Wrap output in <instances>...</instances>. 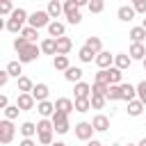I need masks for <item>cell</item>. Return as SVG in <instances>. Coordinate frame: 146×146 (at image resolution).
Listing matches in <instances>:
<instances>
[{
  "instance_id": "cell-26",
  "label": "cell",
  "mask_w": 146,
  "mask_h": 146,
  "mask_svg": "<svg viewBox=\"0 0 146 146\" xmlns=\"http://www.w3.org/2000/svg\"><path fill=\"white\" fill-rule=\"evenodd\" d=\"M78 57H80V62H82V64H91V62L96 59V52H94L91 48L82 46V48H80V52H78Z\"/></svg>"
},
{
  "instance_id": "cell-15",
  "label": "cell",
  "mask_w": 146,
  "mask_h": 146,
  "mask_svg": "<svg viewBox=\"0 0 146 146\" xmlns=\"http://www.w3.org/2000/svg\"><path fill=\"white\" fill-rule=\"evenodd\" d=\"M73 94H75V98H91V84H87V82H75V87H73Z\"/></svg>"
},
{
  "instance_id": "cell-9",
  "label": "cell",
  "mask_w": 146,
  "mask_h": 146,
  "mask_svg": "<svg viewBox=\"0 0 146 146\" xmlns=\"http://www.w3.org/2000/svg\"><path fill=\"white\" fill-rule=\"evenodd\" d=\"M16 105H18L23 112H30V110L36 107V100H34V96H32L30 91H21V94L16 96Z\"/></svg>"
},
{
  "instance_id": "cell-42",
  "label": "cell",
  "mask_w": 146,
  "mask_h": 146,
  "mask_svg": "<svg viewBox=\"0 0 146 146\" xmlns=\"http://www.w3.org/2000/svg\"><path fill=\"white\" fill-rule=\"evenodd\" d=\"M137 98L146 105V80H141V82L137 84Z\"/></svg>"
},
{
  "instance_id": "cell-7",
  "label": "cell",
  "mask_w": 146,
  "mask_h": 146,
  "mask_svg": "<svg viewBox=\"0 0 146 146\" xmlns=\"http://www.w3.org/2000/svg\"><path fill=\"white\" fill-rule=\"evenodd\" d=\"M14 135H16V128H14L11 119H2V121H0V141H2L5 146L11 144V141H14Z\"/></svg>"
},
{
  "instance_id": "cell-37",
  "label": "cell",
  "mask_w": 146,
  "mask_h": 146,
  "mask_svg": "<svg viewBox=\"0 0 146 146\" xmlns=\"http://www.w3.org/2000/svg\"><path fill=\"white\" fill-rule=\"evenodd\" d=\"M121 80H123V71L116 68V66H110V82L112 84H121Z\"/></svg>"
},
{
  "instance_id": "cell-43",
  "label": "cell",
  "mask_w": 146,
  "mask_h": 146,
  "mask_svg": "<svg viewBox=\"0 0 146 146\" xmlns=\"http://www.w3.org/2000/svg\"><path fill=\"white\" fill-rule=\"evenodd\" d=\"M130 5L135 7L137 14H144L146 16V0H130Z\"/></svg>"
},
{
  "instance_id": "cell-4",
  "label": "cell",
  "mask_w": 146,
  "mask_h": 146,
  "mask_svg": "<svg viewBox=\"0 0 146 146\" xmlns=\"http://www.w3.org/2000/svg\"><path fill=\"white\" fill-rule=\"evenodd\" d=\"M27 25H32V27H36V30H41V27H48V25H50V14H48L46 9H36L34 14H30V18H27Z\"/></svg>"
},
{
  "instance_id": "cell-44",
  "label": "cell",
  "mask_w": 146,
  "mask_h": 146,
  "mask_svg": "<svg viewBox=\"0 0 146 146\" xmlns=\"http://www.w3.org/2000/svg\"><path fill=\"white\" fill-rule=\"evenodd\" d=\"M27 43H32V41H27V39H25L23 34H21L18 39H14V50H16V52H18V50H23V48H25Z\"/></svg>"
},
{
  "instance_id": "cell-23",
  "label": "cell",
  "mask_w": 146,
  "mask_h": 146,
  "mask_svg": "<svg viewBox=\"0 0 146 146\" xmlns=\"http://www.w3.org/2000/svg\"><path fill=\"white\" fill-rule=\"evenodd\" d=\"M121 96H123L125 103L135 100V98H137V87H132V84H128V82H121Z\"/></svg>"
},
{
  "instance_id": "cell-31",
  "label": "cell",
  "mask_w": 146,
  "mask_h": 146,
  "mask_svg": "<svg viewBox=\"0 0 146 146\" xmlns=\"http://www.w3.org/2000/svg\"><path fill=\"white\" fill-rule=\"evenodd\" d=\"M73 103H75V112H80V114L91 110V98H75Z\"/></svg>"
},
{
  "instance_id": "cell-50",
  "label": "cell",
  "mask_w": 146,
  "mask_h": 146,
  "mask_svg": "<svg viewBox=\"0 0 146 146\" xmlns=\"http://www.w3.org/2000/svg\"><path fill=\"white\" fill-rule=\"evenodd\" d=\"M73 2H75L78 7H87V5H89V0H73Z\"/></svg>"
},
{
  "instance_id": "cell-56",
  "label": "cell",
  "mask_w": 146,
  "mask_h": 146,
  "mask_svg": "<svg viewBox=\"0 0 146 146\" xmlns=\"http://www.w3.org/2000/svg\"><path fill=\"white\" fill-rule=\"evenodd\" d=\"M2 146H5V144H2Z\"/></svg>"
},
{
  "instance_id": "cell-30",
  "label": "cell",
  "mask_w": 146,
  "mask_h": 146,
  "mask_svg": "<svg viewBox=\"0 0 146 146\" xmlns=\"http://www.w3.org/2000/svg\"><path fill=\"white\" fill-rule=\"evenodd\" d=\"M105 103H107L105 94H91V110H103Z\"/></svg>"
},
{
  "instance_id": "cell-32",
  "label": "cell",
  "mask_w": 146,
  "mask_h": 146,
  "mask_svg": "<svg viewBox=\"0 0 146 146\" xmlns=\"http://www.w3.org/2000/svg\"><path fill=\"white\" fill-rule=\"evenodd\" d=\"M84 46H87V48H91V50H94L96 55H98V52L103 50V41H100L98 36H87V41H84Z\"/></svg>"
},
{
  "instance_id": "cell-54",
  "label": "cell",
  "mask_w": 146,
  "mask_h": 146,
  "mask_svg": "<svg viewBox=\"0 0 146 146\" xmlns=\"http://www.w3.org/2000/svg\"><path fill=\"white\" fill-rule=\"evenodd\" d=\"M141 64H144V68H146V57H144V59H141Z\"/></svg>"
},
{
  "instance_id": "cell-20",
  "label": "cell",
  "mask_w": 146,
  "mask_h": 146,
  "mask_svg": "<svg viewBox=\"0 0 146 146\" xmlns=\"http://www.w3.org/2000/svg\"><path fill=\"white\" fill-rule=\"evenodd\" d=\"M55 110H59V112H66V114H71V112L75 110V103H73L71 98H64V96H62V98H57V100H55Z\"/></svg>"
},
{
  "instance_id": "cell-8",
  "label": "cell",
  "mask_w": 146,
  "mask_h": 146,
  "mask_svg": "<svg viewBox=\"0 0 146 146\" xmlns=\"http://www.w3.org/2000/svg\"><path fill=\"white\" fill-rule=\"evenodd\" d=\"M73 130H75V137H78L80 141H89V139L94 137V132H96L94 123H89V121H80Z\"/></svg>"
},
{
  "instance_id": "cell-36",
  "label": "cell",
  "mask_w": 146,
  "mask_h": 146,
  "mask_svg": "<svg viewBox=\"0 0 146 146\" xmlns=\"http://www.w3.org/2000/svg\"><path fill=\"white\" fill-rule=\"evenodd\" d=\"M21 135H23V137H34V135H36V123L25 121V123L21 125Z\"/></svg>"
},
{
  "instance_id": "cell-13",
  "label": "cell",
  "mask_w": 146,
  "mask_h": 146,
  "mask_svg": "<svg viewBox=\"0 0 146 146\" xmlns=\"http://www.w3.org/2000/svg\"><path fill=\"white\" fill-rule=\"evenodd\" d=\"M116 16H119V21H123V23H130V21L137 16V11H135V7H132V5H123V7H119Z\"/></svg>"
},
{
  "instance_id": "cell-25",
  "label": "cell",
  "mask_w": 146,
  "mask_h": 146,
  "mask_svg": "<svg viewBox=\"0 0 146 146\" xmlns=\"http://www.w3.org/2000/svg\"><path fill=\"white\" fill-rule=\"evenodd\" d=\"M64 32H66V27H64V23H59V21H50V25H48V34L50 36H64Z\"/></svg>"
},
{
  "instance_id": "cell-39",
  "label": "cell",
  "mask_w": 146,
  "mask_h": 146,
  "mask_svg": "<svg viewBox=\"0 0 146 146\" xmlns=\"http://www.w3.org/2000/svg\"><path fill=\"white\" fill-rule=\"evenodd\" d=\"M94 82H103V84H112L110 82V68H100L98 73H96V80Z\"/></svg>"
},
{
  "instance_id": "cell-46",
  "label": "cell",
  "mask_w": 146,
  "mask_h": 146,
  "mask_svg": "<svg viewBox=\"0 0 146 146\" xmlns=\"http://www.w3.org/2000/svg\"><path fill=\"white\" fill-rule=\"evenodd\" d=\"M9 78H11V75H9V71H7V68H5V71H0V87H5V84L9 82Z\"/></svg>"
},
{
  "instance_id": "cell-18",
  "label": "cell",
  "mask_w": 146,
  "mask_h": 146,
  "mask_svg": "<svg viewBox=\"0 0 146 146\" xmlns=\"http://www.w3.org/2000/svg\"><path fill=\"white\" fill-rule=\"evenodd\" d=\"M130 64H132V57H130L128 52H119V55H114V66H116V68L125 71V68H130Z\"/></svg>"
},
{
  "instance_id": "cell-27",
  "label": "cell",
  "mask_w": 146,
  "mask_h": 146,
  "mask_svg": "<svg viewBox=\"0 0 146 146\" xmlns=\"http://www.w3.org/2000/svg\"><path fill=\"white\" fill-rule=\"evenodd\" d=\"M52 66H55L57 71H66V68L71 66V62H68V55H55V59H52Z\"/></svg>"
},
{
  "instance_id": "cell-21",
  "label": "cell",
  "mask_w": 146,
  "mask_h": 146,
  "mask_svg": "<svg viewBox=\"0 0 146 146\" xmlns=\"http://www.w3.org/2000/svg\"><path fill=\"white\" fill-rule=\"evenodd\" d=\"M36 112H39L41 116L50 119V116L55 114V103H50V100H41V103H36Z\"/></svg>"
},
{
  "instance_id": "cell-40",
  "label": "cell",
  "mask_w": 146,
  "mask_h": 146,
  "mask_svg": "<svg viewBox=\"0 0 146 146\" xmlns=\"http://www.w3.org/2000/svg\"><path fill=\"white\" fill-rule=\"evenodd\" d=\"M18 112H23L18 105H7V107H5V119H11V121H14V119L18 116Z\"/></svg>"
},
{
  "instance_id": "cell-55",
  "label": "cell",
  "mask_w": 146,
  "mask_h": 146,
  "mask_svg": "<svg viewBox=\"0 0 146 146\" xmlns=\"http://www.w3.org/2000/svg\"><path fill=\"white\" fill-rule=\"evenodd\" d=\"M125 146H137V144H125Z\"/></svg>"
},
{
  "instance_id": "cell-28",
  "label": "cell",
  "mask_w": 146,
  "mask_h": 146,
  "mask_svg": "<svg viewBox=\"0 0 146 146\" xmlns=\"http://www.w3.org/2000/svg\"><path fill=\"white\" fill-rule=\"evenodd\" d=\"M128 36H130V41H139V43H144V41H146V30H144L141 25H137V27L130 30Z\"/></svg>"
},
{
  "instance_id": "cell-33",
  "label": "cell",
  "mask_w": 146,
  "mask_h": 146,
  "mask_svg": "<svg viewBox=\"0 0 146 146\" xmlns=\"http://www.w3.org/2000/svg\"><path fill=\"white\" fill-rule=\"evenodd\" d=\"M107 100H123V96H121V84H110V89H107Z\"/></svg>"
},
{
  "instance_id": "cell-17",
  "label": "cell",
  "mask_w": 146,
  "mask_h": 146,
  "mask_svg": "<svg viewBox=\"0 0 146 146\" xmlns=\"http://www.w3.org/2000/svg\"><path fill=\"white\" fill-rule=\"evenodd\" d=\"M39 46H41V52H43V55H57V43H55V36H46Z\"/></svg>"
},
{
  "instance_id": "cell-49",
  "label": "cell",
  "mask_w": 146,
  "mask_h": 146,
  "mask_svg": "<svg viewBox=\"0 0 146 146\" xmlns=\"http://www.w3.org/2000/svg\"><path fill=\"white\" fill-rule=\"evenodd\" d=\"M87 146H103V144H100L98 139H89V141H87Z\"/></svg>"
},
{
  "instance_id": "cell-14",
  "label": "cell",
  "mask_w": 146,
  "mask_h": 146,
  "mask_svg": "<svg viewBox=\"0 0 146 146\" xmlns=\"http://www.w3.org/2000/svg\"><path fill=\"white\" fill-rule=\"evenodd\" d=\"M46 11L50 14V18H59L64 14V2L62 0H50L48 7H46Z\"/></svg>"
},
{
  "instance_id": "cell-19",
  "label": "cell",
  "mask_w": 146,
  "mask_h": 146,
  "mask_svg": "<svg viewBox=\"0 0 146 146\" xmlns=\"http://www.w3.org/2000/svg\"><path fill=\"white\" fill-rule=\"evenodd\" d=\"M64 80L66 82H80L82 80V68L80 66H68L64 71Z\"/></svg>"
},
{
  "instance_id": "cell-48",
  "label": "cell",
  "mask_w": 146,
  "mask_h": 146,
  "mask_svg": "<svg viewBox=\"0 0 146 146\" xmlns=\"http://www.w3.org/2000/svg\"><path fill=\"white\" fill-rule=\"evenodd\" d=\"M7 105H9V98H7V96H5V94H2V96H0V107H2V110H5V107H7Z\"/></svg>"
},
{
  "instance_id": "cell-41",
  "label": "cell",
  "mask_w": 146,
  "mask_h": 146,
  "mask_svg": "<svg viewBox=\"0 0 146 146\" xmlns=\"http://www.w3.org/2000/svg\"><path fill=\"white\" fill-rule=\"evenodd\" d=\"M11 11H14L11 0H0V16H11Z\"/></svg>"
},
{
  "instance_id": "cell-34",
  "label": "cell",
  "mask_w": 146,
  "mask_h": 146,
  "mask_svg": "<svg viewBox=\"0 0 146 146\" xmlns=\"http://www.w3.org/2000/svg\"><path fill=\"white\" fill-rule=\"evenodd\" d=\"M21 34H23L27 41H32V43H34V41H36V36H39V30H36V27H32V25H25V27L21 30Z\"/></svg>"
},
{
  "instance_id": "cell-12",
  "label": "cell",
  "mask_w": 146,
  "mask_h": 146,
  "mask_svg": "<svg viewBox=\"0 0 146 146\" xmlns=\"http://www.w3.org/2000/svg\"><path fill=\"white\" fill-rule=\"evenodd\" d=\"M55 43H57V55H68L71 52V48H73V41H71V36H57L55 39Z\"/></svg>"
},
{
  "instance_id": "cell-16",
  "label": "cell",
  "mask_w": 146,
  "mask_h": 146,
  "mask_svg": "<svg viewBox=\"0 0 146 146\" xmlns=\"http://www.w3.org/2000/svg\"><path fill=\"white\" fill-rule=\"evenodd\" d=\"M128 55H130L132 59H144V57H146V43H139V41H132V46H130V50H128Z\"/></svg>"
},
{
  "instance_id": "cell-10",
  "label": "cell",
  "mask_w": 146,
  "mask_h": 146,
  "mask_svg": "<svg viewBox=\"0 0 146 146\" xmlns=\"http://www.w3.org/2000/svg\"><path fill=\"white\" fill-rule=\"evenodd\" d=\"M96 66L98 68H110V66H114V55L112 52H107V50H100L98 55H96Z\"/></svg>"
},
{
  "instance_id": "cell-24",
  "label": "cell",
  "mask_w": 146,
  "mask_h": 146,
  "mask_svg": "<svg viewBox=\"0 0 146 146\" xmlns=\"http://www.w3.org/2000/svg\"><path fill=\"white\" fill-rule=\"evenodd\" d=\"M144 110H146V105H144L139 98H135V100L128 103V114H130V116H141Z\"/></svg>"
},
{
  "instance_id": "cell-38",
  "label": "cell",
  "mask_w": 146,
  "mask_h": 146,
  "mask_svg": "<svg viewBox=\"0 0 146 146\" xmlns=\"http://www.w3.org/2000/svg\"><path fill=\"white\" fill-rule=\"evenodd\" d=\"M87 9H89L91 14H100V11L105 9V0H89Z\"/></svg>"
},
{
  "instance_id": "cell-29",
  "label": "cell",
  "mask_w": 146,
  "mask_h": 146,
  "mask_svg": "<svg viewBox=\"0 0 146 146\" xmlns=\"http://www.w3.org/2000/svg\"><path fill=\"white\" fill-rule=\"evenodd\" d=\"M16 89H18V94H21V91H32V89H34V82H32L27 75H21V78H18Z\"/></svg>"
},
{
  "instance_id": "cell-11",
  "label": "cell",
  "mask_w": 146,
  "mask_h": 146,
  "mask_svg": "<svg viewBox=\"0 0 146 146\" xmlns=\"http://www.w3.org/2000/svg\"><path fill=\"white\" fill-rule=\"evenodd\" d=\"M30 94L34 96V100H36V103H41V100H48L50 89H48V84H46V82H36V84H34V89H32Z\"/></svg>"
},
{
  "instance_id": "cell-35",
  "label": "cell",
  "mask_w": 146,
  "mask_h": 146,
  "mask_svg": "<svg viewBox=\"0 0 146 146\" xmlns=\"http://www.w3.org/2000/svg\"><path fill=\"white\" fill-rule=\"evenodd\" d=\"M7 71H9V75L11 78H21V73H23V64L16 59V62H9L7 64Z\"/></svg>"
},
{
  "instance_id": "cell-47",
  "label": "cell",
  "mask_w": 146,
  "mask_h": 146,
  "mask_svg": "<svg viewBox=\"0 0 146 146\" xmlns=\"http://www.w3.org/2000/svg\"><path fill=\"white\" fill-rule=\"evenodd\" d=\"M18 146H36V144H34V139H32V137H23V141H21Z\"/></svg>"
},
{
  "instance_id": "cell-22",
  "label": "cell",
  "mask_w": 146,
  "mask_h": 146,
  "mask_svg": "<svg viewBox=\"0 0 146 146\" xmlns=\"http://www.w3.org/2000/svg\"><path fill=\"white\" fill-rule=\"evenodd\" d=\"M91 123H94L96 132H105V130H110V119H107L105 114H96V116L91 119Z\"/></svg>"
},
{
  "instance_id": "cell-57",
  "label": "cell",
  "mask_w": 146,
  "mask_h": 146,
  "mask_svg": "<svg viewBox=\"0 0 146 146\" xmlns=\"http://www.w3.org/2000/svg\"><path fill=\"white\" fill-rule=\"evenodd\" d=\"M144 43H146V41H144Z\"/></svg>"
},
{
  "instance_id": "cell-1",
  "label": "cell",
  "mask_w": 146,
  "mask_h": 146,
  "mask_svg": "<svg viewBox=\"0 0 146 146\" xmlns=\"http://www.w3.org/2000/svg\"><path fill=\"white\" fill-rule=\"evenodd\" d=\"M27 18H30V14L23 9V7H16L14 11H11V16H7V23H5V27L9 30V32H21L23 27H25V23H27Z\"/></svg>"
},
{
  "instance_id": "cell-6",
  "label": "cell",
  "mask_w": 146,
  "mask_h": 146,
  "mask_svg": "<svg viewBox=\"0 0 146 146\" xmlns=\"http://www.w3.org/2000/svg\"><path fill=\"white\" fill-rule=\"evenodd\" d=\"M50 119H52V123H55V132H59V135H66V132H68L71 123H68V114H66V112L55 110V114H52Z\"/></svg>"
},
{
  "instance_id": "cell-45",
  "label": "cell",
  "mask_w": 146,
  "mask_h": 146,
  "mask_svg": "<svg viewBox=\"0 0 146 146\" xmlns=\"http://www.w3.org/2000/svg\"><path fill=\"white\" fill-rule=\"evenodd\" d=\"M110 84H103V82H94L91 84V94H107Z\"/></svg>"
},
{
  "instance_id": "cell-5",
  "label": "cell",
  "mask_w": 146,
  "mask_h": 146,
  "mask_svg": "<svg viewBox=\"0 0 146 146\" xmlns=\"http://www.w3.org/2000/svg\"><path fill=\"white\" fill-rule=\"evenodd\" d=\"M64 16H66V23H71V25H78V23L82 21L80 7H78L73 0H64Z\"/></svg>"
},
{
  "instance_id": "cell-53",
  "label": "cell",
  "mask_w": 146,
  "mask_h": 146,
  "mask_svg": "<svg viewBox=\"0 0 146 146\" xmlns=\"http://www.w3.org/2000/svg\"><path fill=\"white\" fill-rule=\"evenodd\" d=\"M141 27H144V30H146V18H144V21H141Z\"/></svg>"
},
{
  "instance_id": "cell-2",
  "label": "cell",
  "mask_w": 146,
  "mask_h": 146,
  "mask_svg": "<svg viewBox=\"0 0 146 146\" xmlns=\"http://www.w3.org/2000/svg\"><path fill=\"white\" fill-rule=\"evenodd\" d=\"M52 130H55V123H52V119H41L39 123H36V137H39V144L41 146H50L52 144Z\"/></svg>"
},
{
  "instance_id": "cell-51",
  "label": "cell",
  "mask_w": 146,
  "mask_h": 146,
  "mask_svg": "<svg viewBox=\"0 0 146 146\" xmlns=\"http://www.w3.org/2000/svg\"><path fill=\"white\" fill-rule=\"evenodd\" d=\"M50 146H66L64 141H55V144H50Z\"/></svg>"
},
{
  "instance_id": "cell-52",
  "label": "cell",
  "mask_w": 146,
  "mask_h": 146,
  "mask_svg": "<svg viewBox=\"0 0 146 146\" xmlns=\"http://www.w3.org/2000/svg\"><path fill=\"white\" fill-rule=\"evenodd\" d=\"M137 146H146V137H144V139H141V141H139Z\"/></svg>"
},
{
  "instance_id": "cell-3",
  "label": "cell",
  "mask_w": 146,
  "mask_h": 146,
  "mask_svg": "<svg viewBox=\"0 0 146 146\" xmlns=\"http://www.w3.org/2000/svg\"><path fill=\"white\" fill-rule=\"evenodd\" d=\"M39 55H41V46L27 43L23 50H18V62H21V64H30V62H36Z\"/></svg>"
}]
</instances>
